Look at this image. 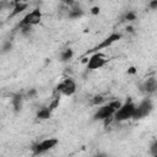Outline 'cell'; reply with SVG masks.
<instances>
[{"instance_id":"obj_8","label":"cell","mask_w":157,"mask_h":157,"mask_svg":"<svg viewBox=\"0 0 157 157\" xmlns=\"http://www.w3.org/2000/svg\"><path fill=\"white\" fill-rule=\"evenodd\" d=\"M121 38V34L120 33H112L109 37H107L102 43H99L98 45H96V47H93L90 52H87V54L88 53H97V52H99L101 49H104V48H108V47H110L113 43H115V42H118L119 39Z\"/></svg>"},{"instance_id":"obj_6","label":"cell","mask_w":157,"mask_h":157,"mask_svg":"<svg viewBox=\"0 0 157 157\" xmlns=\"http://www.w3.org/2000/svg\"><path fill=\"white\" fill-rule=\"evenodd\" d=\"M108 59L107 56L101 53V52H97V53H93L90 58H88V61H87V69L88 70H97V69H101L103 67L105 64H107Z\"/></svg>"},{"instance_id":"obj_9","label":"cell","mask_w":157,"mask_h":157,"mask_svg":"<svg viewBox=\"0 0 157 157\" xmlns=\"http://www.w3.org/2000/svg\"><path fill=\"white\" fill-rule=\"evenodd\" d=\"M141 88H142V91H144L145 93H148V94L155 93V92L157 91V80H156L155 77H148V78L142 83Z\"/></svg>"},{"instance_id":"obj_21","label":"cell","mask_w":157,"mask_h":157,"mask_svg":"<svg viewBox=\"0 0 157 157\" xmlns=\"http://www.w3.org/2000/svg\"><path fill=\"white\" fill-rule=\"evenodd\" d=\"M135 71H136V70H135V67H130V69H129V74H134Z\"/></svg>"},{"instance_id":"obj_2","label":"cell","mask_w":157,"mask_h":157,"mask_svg":"<svg viewBox=\"0 0 157 157\" xmlns=\"http://www.w3.org/2000/svg\"><path fill=\"white\" fill-rule=\"evenodd\" d=\"M135 109H136V104L131 99H128L115 112L114 120H117V121H125V120L132 119L134 118V114H135Z\"/></svg>"},{"instance_id":"obj_7","label":"cell","mask_w":157,"mask_h":157,"mask_svg":"<svg viewBox=\"0 0 157 157\" xmlns=\"http://www.w3.org/2000/svg\"><path fill=\"white\" fill-rule=\"evenodd\" d=\"M59 144L58 139H54V137H49V139H44L42 141H39L38 144H36L33 146V152L36 155H42L52 148H54L56 145Z\"/></svg>"},{"instance_id":"obj_14","label":"cell","mask_w":157,"mask_h":157,"mask_svg":"<svg viewBox=\"0 0 157 157\" xmlns=\"http://www.w3.org/2000/svg\"><path fill=\"white\" fill-rule=\"evenodd\" d=\"M72 56H74V50L69 48V49H65V50L61 53L60 59H61V61L66 63V61H69L70 59H72Z\"/></svg>"},{"instance_id":"obj_23","label":"cell","mask_w":157,"mask_h":157,"mask_svg":"<svg viewBox=\"0 0 157 157\" xmlns=\"http://www.w3.org/2000/svg\"><path fill=\"white\" fill-rule=\"evenodd\" d=\"M153 157H157V155H156V156H153Z\"/></svg>"},{"instance_id":"obj_22","label":"cell","mask_w":157,"mask_h":157,"mask_svg":"<svg viewBox=\"0 0 157 157\" xmlns=\"http://www.w3.org/2000/svg\"><path fill=\"white\" fill-rule=\"evenodd\" d=\"M93 157H107V155H96V156H93Z\"/></svg>"},{"instance_id":"obj_5","label":"cell","mask_w":157,"mask_h":157,"mask_svg":"<svg viewBox=\"0 0 157 157\" xmlns=\"http://www.w3.org/2000/svg\"><path fill=\"white\" fill-rule=\"evenodd\" d=\"M56 92L63 96H72L76 92V83L71 77H65L56 86Z\"/></svg>"},{"instance_id":"obj_15","label":"cell","mask_w":157,"mask_h":157,"mask_svg":"<svg viewBox=\"0 0 157 157\" xmlns=\"http://www.w3.org/2000/svg\"><path fill=\"white\" fill-rule=\"evenodd\" d=\"M135 18H136V15H135L134 11H128V12L125 13V16H124V20H126V21H129V22L134 21Z\"/></svg>"},{"instance_id":"obj_16","label":"cell","mask_w":157,"mask_h":157,"mask_svg":"<svg viewBox=\"0 0 157 157\" xmlns=\"http://www.w3.org/2000/svg\"><path fill=\"white\" fill-rule=\"evenodd\" d=\"M102 102H104V97L101 96V94L94 96V97L92 98V104H94V105H98V104H101Z\"/></svg>"},{"instance_id":"obj_19","label":"cell","mask_w":157,"mask_h":157,"mask_svg":"<svg viewBox=\"0 0 157 157\" xmlns=\"http://www.w3.org/2000/svg\"><path fill=\"white\" fill-rule=\"evenodd\" d=\"M10 48H11V43H10V42H7V43L4 45V48H2L4 50H2V52H4V53H5V52H9V50H10Z\"/></svg>"},{"instance_id":"obj_3","label":"cell","mask_w":157,"mask_h":157,"mask_svg":"<svg viewBox=\"0 0 157 157\" xmlns=\"http://www.w3.org/2000/svg\"><path fill=\"white\" fill-rule=\"evenodd\" d=\"M40 21H42V11L36 7L23 16V18L20 21L18 26L20 27H33V26L40 23Z\"/></svg>"},{"instance_id":"obj_11","label":"cell","mask_w":157,"mask_h":157,"mask_svg":"<svg viewBox=\"0 0 157 157\" xmlns=\"http://www.w3.org/2000/svg\"><path fill=\"white\" fill-rule=\"evenodd\" d=\"M22 101H23V98H22L21 94L17 93V94H13L12 96L11 103H12V107H13L15 112H20L21 110V108H22Z\"/></svg>"},{"instance_id":"obj_18","label":"cell","mask_w":157,"mask_h":157,"mask_svg":"<svg viewBox=\"0 0 157 157\" xmlns=\"http://www.w3.org/2000/svg\"><path fill=\"white\" fill-rule=\"evenodd\" d=\"M148 6H150L152 10H157V0H153V1H151V2L148 4Z\"/></svg>"},{"instance_id":"obj_1","label":"cell","mask_w":157,"mask_h":157,"mask_svg":"<svg viewBox=\"0 0 157 157\" xmlns=\"http://www.w3.org/2000/svg\"><path fill=\"white\" fill-rule=\"evenodd\" d=\"M121 104H123V103H121L120 101H118V99L112 101V102H109V103H107V104H103L102 107H99V108L97 109V112L94 113V117H93V118H94L96 120H108L109 118L114 117L115 112L120 108Z\"/></svg>"},{"instance_id":"obj_12","label":"cell","mask_w":157,"mask_h":157,"mask_svg":"<svg viewBox=\"0 0 157 157\" xmlns=\"http://www.w3.org/2000/svg\"><path fill=\"white\" fill-rule=\"evenodd\" d=\"M52 117V109L49 107H44V108H40L38 112H37V118L39 120H47Z\"/></svg>"},{"instance_id":"obj_4","label":"cell","mask_w":157,"mask_h":157,"mask_svg":"<svg viewBox=\"0 0 157 157\" xmlns=\"http://www.w3.org/2000/svg\"><path fill=\"white\" fill-rule=\"evenodd\" d=\"M152 110H153V103H152V101L150 98H145V99H142L136 105L135 114H134V118L132 119H135V120L144 119V118L148 117Z\"/></svg>"},{"instance_id":"obj_20","label":"cell","mask_w":157,"mask_h":157,"mask_svg":"<svg viewBox=\"0 0 157 157\" xmlns=\"http://www.w3.org/2000/svg\"><path fill=\"white\" fill-rule=\"evenodd\" d=\"M92 13H94V15H97L98 12H99V7H92V11H91Z\"/></svg>"},{"instance_id":"obj_17","label":"cell","mask_w":157,"mask_h":157,"mask_svg":"<svg viewBox=\"0 0 157 157\" xmlns=\"http://www.w3.org/2000/svg\"><path fill=\"white\" fill-rule=\"evenodd\" d=\"M150 152H151L152 156H156L157 155V140L150 146Z\"/></svg>"},{"instance_id":"obj_13","label":"cell","mask_w":157,"mask_h":157,"mask_svg":"<svg viewBox=\"0 0 157 157\" xmlns=\"http://www.w3.org/2000/svg\"><path fill=\"white\" fill-rule=\"evenodd\" d=\"M69 17L70 18H78L83 15V10L81 7H71L69 9Z\"/></svg>"},{"instance_id":"obj_10","label":"cell","mask_w":157,"mask_h":157,"mask_svg":"<svg viewBox=\"0 0 157 157\" xmlns=\"http://www.w3.org/2000/svg\"><path fill=\"white\" fill-rule=\"evenodd\" d=\"M27 7H28V4H27V2H22V1H15V2H13V7H12V11H11L10 17H15V16H17L18 13L23 12V11H25Z\"/></svg>"}]
</instances>
